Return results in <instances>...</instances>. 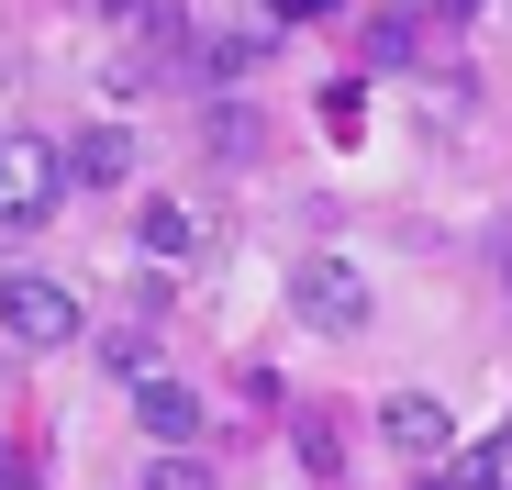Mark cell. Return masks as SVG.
<instances>
[{
    "label": "cell",
    "mask_w": 512,
    "mask_h": 490,
    "mask_svg": "<svg viewBox=\"0 0 512 490\" xmlns=\"http://www.w3.org/2000/svg\"><path fill=\"white\" fill-rule=\"evenodd\" d=\"M0 335L12 346H78V290L45 268H0Z\"/></svg>",
    "instance_id": "1"
},
{
    "label": "cell",
    "mask_w": 512,
    "mask_h": 490,
    "mask_svg": "<svg viewBox=\"0 0 512 490\" xmlns=\"http://www.w3.org/2000/svg\"><path fill=\"white\" fill-rule=\"evenodd\" d=\"M290 301H301V323H323V335H368L379 323V290L357 279V257H301Z\"/></svg>",
    "instance_id": "2"
},
{
    "label": "cell",
    "mask_w": 512,
    "mask_h": 490,
    "mask_svg": "<svg viewBox=\"0 0 512 490\" xmlns=\"http://www.w3.org/2000/svg\"><path fill=\"white\" fill-rule=\"evenodd\" d=\"M56 190H67V156L45 145V134H0V223H45L56 212Z\"/></svg>",
    "instance_id": "3"
},
{
    "label": "cell",
    "mask_w": 512,
    "mask_h": 490,
    "mask_svg": "<svg viewBox=\"0 0 512 490\" xmlns=\"http://www.w3.org/2000/svg\"><path fill=\"white\" fill-rule=\"evenodd\" d=\"M379 435H390L401 468H423V479L457 457V424H446V401H435V390H390V401H379Z\"/></svg>",
    "instance_id": "4"
},
{
    "label": "cell",
    "mask_w": 512,
    "mask_h": 490,
    "mask_svg": "<svg viewBox=\"0 0 512 490\" xmlns=\"http://www.w3.org/2000/svg\"><path fill=\"white\" fill-rule=\"evenodd\" d=\"M67 179H78V190H123V179H134V134H123V123H90V134L67 145Z\"/></svg>",
    "instance_id": "5"
},
{
    "label": "cell",
    "mask_w": 512,
    "mask_h": 490,
    "mask_svg": "<svg viewBox=\"0 0 512 490\" xmlns=\"http://www.w3.org/2000/svg\"><path fill=\"white\" fill-rule=\"evenodd\" d=\"M134 424L167 446V457H179L190 435H201V390H179V379H156V390H134Z\"/></svg>",
    "instance_id": "6"
},
{
    "label": "cell",
    "mask_w": 512,
    "mask_h": 490,
    "mask_svg": "<svg viewBox=\"0 0 512 490\" xmlns=\"http://www.w3.org/2000/svg\"><path fill=\"white\" fill-rule=\"evenodd\" d=\"M134 257H201V212L190 201H145L134 212Z\"/></svg>",
    "instance_id": "7"
},
{
    "label": "cell",
    "mask_w": 512,
    "mask_h": 490,
    "mask_svg": "<svg viewBox=\"0 0 512 490\" xmlns=\"http://www.w3.org/2000/svg\"><path fill=\"white\" fill-rule=\"evenodd\" d=\"M101 368H112L123 390H156V379H167V346L145 335V323H112V335H101Z\"/></svg>",
    "instance_id": "8"
},
{
    "label": "cell",
    "mask_w": 512,
    "mask_h": 490,
    "mask_svg": "<svg viewBox=\"0 0 512 490\" xmlns=\"http://www.w3.org/2000/svg\"><path fill=\"white\" fill-rule=\"evenodd\" d=\"M145 490H212V468H201V457H156Z\"/></svg>",
    "instance_id": "9"
},
{
    "label": "cell",
    "mask_w": 512,
    "mask_h": 490,
    "mask_svg": "<svg viewBox=\"0 0 512 490\" xmlns=\"http://www.w3.org/2000/svg\"><path fill=\"white\" fill-rule=\"evenodd\" d=\"M212 145L223 156H256V112H212Z\"/></svg>",
    "instance_id": "10"
},
{
    "label": "cell",
    "mask_w": 512,
    "mask_h": 490,
    "mask_svg": "<svg viewBox=\"0 0 512 490\" xmlns=\"http://www.w3.org/2000/svg\"><path fill=\"white\" fill-rule=\"evenodd\" d=\"M0 490H12V479H0Z\"/></svg>",
    "instance_id": "11"
}]
</instances>
